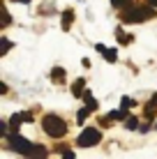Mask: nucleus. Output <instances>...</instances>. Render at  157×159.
I'll list each match as a JSON object with an SVG mask.
<instances>
[{
	"mask_svg": "<svg viewBox=\"0 0 157 159\" xmlns=\"http://www.w3.org/2000/svg\"><path fill=\"white\" fill-rule=\"evenodd\" d=\"M5 139H7L9 150L19 152V155H28V157H46V148H42V145H32L30 141H25L23 136H19L16 131H9Z\"/></svg>",
	"mask_w": 157,
	"mask_h": 159,
	"instance_id": "nucleus-1",
	"label": "nucleus"
},
{
	"mask_svg": "<svg viewBox=\"0 0 157 159\" xmlns=\"http://www.w3.org/2000/svg\"><path fill=\"white\" fill-rule=\"evenodd\" d=\"M42 129H44L51 139H62V136L67 134V125H65V120L58 118V116H53V113L44 116V120H42Z\"/></svg>",
	"mask_w": 157,
	"mask_h": 159,
	"instance_id": "nucleus-2",
	"label": "nucleus"
},
{
	"mask_svg": "<svg viewBox=\"0 0 157 159\" xmlns=\"http://www.w3.org/2000/svg\"><path fill=\"white\" fill-rule=\"evenodd\" d=\"M150 16H155V7H150V5H134V7H129L122 14V21L125 23H143Z\"/></svg>",
	"mask_w": 157,
	"mask_h": 159,
	"instance_id": "nucleus-3",
	"label": "nucleus"
},
{
	"mask_svg": "<svg viewBox=\"0 0 157 159\" xmlns=\"http://www.w3.org/2000/svg\"><path fill=\"white\" fill-rule=\"evenodd\" d=\"M99 141H102V131L95 129V127H88V129H83V131L79 134L76 145H79V148H90V145H97Z\"/></svg>",
	"mask_w": 157,
	"mask_h": 159,
	"instance_id": "nucleus-4",
	"label": "nucleus"
},
{
	"mask_svg": "<svg viewBox=\"0 0 157 159\" xmlns=\"http://www.w3.org/2000/svg\"><path fill=\"white\" fill-rule=\"evenodd\" d=\"M21 122H25V113H14L12 120H9V129H12V131H19Z\"/></svg>",
	"mask_w": 157,
	"mask_h": 159,
	"instance_id": "nucleus-5",
	"label": "nucleus"
},
{
	"mask_svg": "<svg viewBox=\"0 0 157 159\" xmlns=\"http://www.w3.org/2000/svg\"><path fill=\"white\" fill-rule=\"evenodd\" d=\"M83 92H85V81L83 79H76V83L72 85V95L74 97H83Z\"/></svg>",
	"mask_w": 157,
	"mask_h": 159,
	"instance_id": "nucleus-6",
	"label": "nucleus"
},
{
	"mask_svg": "<svg viewBox=\"0 0 157 159\" xmlns=\"http://www.w3.org/2000/svg\"><path fill=\"white\" fill-rule=\"evenodd\" d=\"M51 81H53V83H58V85L65 83V69H62V67H56V69L51 72Z\"/></svg>",
	"mask_w": 157,
	"mask_h": 159,
	"instance_id": "nucleus-7",
	"label": "nucleus"
},
{
	"mask_svg": "<svg viewBox=\"0 0 157 159\" xmlns=\"http://www.w3.org/2000/svg\"><path fill=\"white\" fill-rule=\"evenodd\" d=\"M155 111H157V95H153L150 104H145V116H148V120L155 116Z\"/></svg>",
	"mask_w": 157,
	"mask_h": 159,
	"instance_id": "nucleus-8",
	"label": "nucleus"
},
{
	"mask_svg": "<svg viewBox=\"0 0 157 159\" xmlns=\"http://www.w3.org/2000/svg\"><path fill=\"white\" fill-rule=\"evenodd\" d=\"M72 21H74V12H72V9H67V12L62 14V28H65V30H69Z\"/></svg>",
	"mask_w": 157,
	"mask_h": 159,
	"instance_id": "nucleus-9",
	"label": "nucleus"
},
{
	"mask_svg": "<svg viewBox=\"0 0 157 159\" xmlns=\"http://www.w3.org/2000/svg\"><path fill=\"white\" fill-rule=\"evenodd\" d=\"M83 99H85V106H90V108H93V111H95V108H97V99H95V97H93V95H90V92H88V90H85V92H83Z\"/></svg>",
	"mask_w": 157,
	"mask_h": 159,
	"instance_id": "nucleus-10",
	"label": "nucleus"
},
{
	"mask_svg": "<svg viewBox=\"0 0 157 159\" xmlns=\"http://www.w3.org/2000/svg\"><path fill=\"white\" fill-rule=\"evenodd\" d=\"M90 111H93L90 106H83V108H79V116H76V120H79V122H83V120L90 116Z\"/></svg>",
	"mask_w": 157,
	"mask_h": 159,
	"instance_id": "nucleus-11",
	"label": "nucleus"
},
{
	"mask_svg": "<svg viewBox=\"0 0 157 159\" xmlns=\"http://www.w3.org/2000/svg\"><path fill=\"white\" fill-rule=\"evenodd\" d=\"M104 58L109 60V62H116V60H118V51H116V48H106V51H104Z\"/></svg>",
	"mask_w": 157,
	"mask_h": 159,
	"instance_id": "nucleus-12",
	"label": "nucleus"
},
{
	"mask_svg": "<svg viewBox=\"0 0 157 159\" xmlns=\"http://www.w3.org/2000/svg\"><path fill=\"white\" fill-rule=\"evenodd\" d=\"M125 127H127V129H136V127H139V120L134 118V116L125 118Z\"/></svg>",
	"mask_w": 157,
	"mask_h": 159,
	"instance_id": "nucleus-13",
	"label": "nucleus"
},
{
	"mask_svg": "<svg viewBox=\"0 0 157 159\" xmlns=\"http://www.w3.org/2000/svg\"><path fill=\"white\" fill-rule=\"evenodd\" d=\"M111 118H113V120H125V118H127V111H125V108H118V111L111 113Z\"/></svg>",
	"mask_w": 157,
	"mask_h": 159,
	"instance_id": "nucleus-14",
	"label": "nucleus"
},
{
	"mask_svg": "<svg viewBox=\"0 0 157 159\" xmlns=\"http://www.w3.org/2000/svg\"><path fill=\"white\" fill-rule=\"evenodd\" d=\"M111 5L116 9H122V7H127V5H132V0H111Z\"/></svg>",
	"mask_w": 157,
	"mask_h": 159,
	"instance_id": "nucleus-15",
	"label": "nucleus"
},
{
	"mask_svg": "<svg viewBox=\"0 0 157 159\" xmlns=\"http://www.w3.org/2000/svg\"><path fill=\"white\" fill-rule=\"evenodd\" d=\"M9 48H12V42H9V39H2V48H0V56H5Z\"/></svg>",
	"mask_w": 157,
	"mask_h": 159,
	"instance_id": "nucleus-16",
	"label": "nucleus"
},
{
	"mask_svg": "<svg viewBox=\"0 0 157 159\" xmlns=\"http://www.w3.org/2000/svg\"><path fill=\"white\" fill-rule=\"evenodd\" d=\"M120 104H122V108L127 111V108H132V106H134V99H129V97H122V102H120Z\"/></svg>",
	"mask_w": 157,
	"mask_h": 159,
	"instance_id": "nucleus-17",
	"label": "nucleus"
},
{
	"mask_svg": "<svg viewBox=\"0 0 157 159\" xmlns=\"http://www.w3.org/2000/svg\"><path fill=\"white\" fill-rule=\"evenodd\" d=\"M145 2H148L150 7H155V9H157V0H145Z\"/></svg>",
	"mask_w": 157,
	"mask_h": 159,
	"instance_id": "nucleus-18",
	"label": "nucleus"
},
{
	"mask_svg": "<svg viewBox=\"0 0 157 159\" xmlns=\"http://www.w3.org/2000/svg\"><path fill=\"white\" fill-rule=\"evenodd\" d=\"M19 2H30V0H19Z\"/></svg>",
	"mask_w": 157,
	"mask_h": 159,
	"instance_id": "nucleus-19",
	"label": "nucleus"
}]
</instances>
